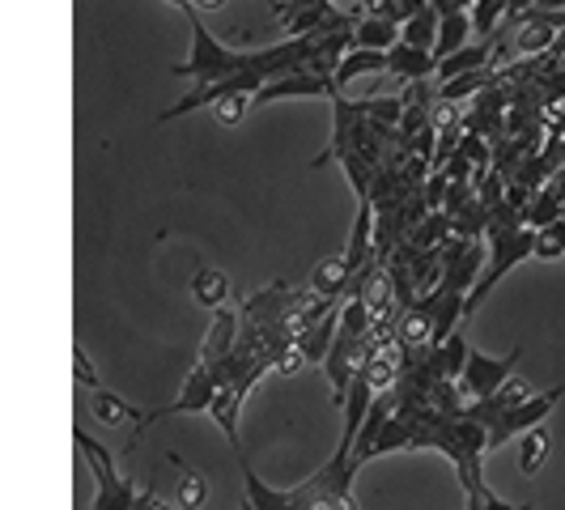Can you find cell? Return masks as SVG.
Listing matches in <instances>:
<instances>
[{"label":"cell","mask_w":565,"mask_h":510,"mask_svg":"<svg viewBox=\"0 0 565 510\" xmlns=\"http://www.w3.org/2000/svg\"><path fill=\"white\" fill-rule=\"evenodd\" d=\"M399 39V22L392 18H353V47H370V52H387V47H396Z\"/></svg>","instance_id":"10"},{"label":"cell","mask_w":565,"mask_h":510,"mask_svg":"<svg viewBox=\"0 0 565 510\" xmlns=\"http://www.w3.org/2000/svg\"><path fill=\"white\" fill-rule=\"evenodd\" d=\"M519 438H523V443H519V472H523V477H536L540 468H544V459H548V429H544V425H532V429H523Z\"/></svg>","instance_id":"16"},{"label":"cell","mask_w":565,"mask_h":510,"mask_svg":"<svg viewBox=\"0 0 565 510\" xmlns=\"http://www.w3.org/2000/svg\"><path fill=\"white\" fill-rule=\"evenodd\" d=\"M167 459L174 464V472H179V507L200 510L209 502V481H204V472H200V468H188L179 455H167Z\"/></svg>","instance_id":"14"},{"label":"cell","mask_w":565,"mask_h":510,"mask_svg":"<svg viewBox=\"0 0 565 510\" xmlns=\"http://www.w3.org/2000/svg\"><path fill=\"white\" fill-rule=\"evenodd\" d=\"M468 18H472V34H481V43H493V34L507 22V0H472Z\"/></svg>","instance_id":"17"},{"label":"cell","mask_w":565,"mask_h":510,"mask_svg":"<svg viewBox=\"0 0 565 510\" xmlns=\"http://www.w3.org/2000/svg\"><path fill=\"white\" fill-rule=\"evenodd\" d=\"M192 294H196L204 307H226L230 298V277L222 273V268H200L196 277H192Z\"/></svg>","instance_id":"19"},{"label":"cell","mask_w":565,"mask_h":510,"mask_svg":"<svg viewBox=\"0 0 565 510\" xmlns=\"http://www.w3.org/2000/svg\"><path fill=\"white\" fill-rule=\"evenodd\" d=\"M519 510H527V507H519Z\"/></svg>","instance_id":"27"},{"label":"cell","mask_w":565,"mask_h":510,"mask_svg":"<svg viewBox=\"0 0 565 510\" xmlns=\"http://www.w3.org/2000/svg\"><path fill=\"white\" fill-rule=\"evenodd\" d=\"M434 34H438V9L434 4H425L413 18L399 22V39L413 43V47H434Z\"/></svg>","instance_id":"18"},{"label":"cell","mask_w":565,"mask_h":510,"mask_svg":"<svg viewBox=\"0 0 565 510\" xmlns=\"http://www.w3.org/2000/svg\"><path fill=\"white\" fill-rule=\"evenodd\" d=\"M459 4H463V9H468V4H472V0H459Z\"/></svg>","instance_id":"26"},{"label":"cell","mask_w":565,"mask_h":510,"mask_svg":"<svg viewBox=\"0 0 565 510\" xmlns=\"http://www.w3.org/2000/svg\"><path fill=\"white\" fill-rule=\"evenodd\" d=\"M536 259H562L565 255V217L548 222V226L536 230Z\"/></svg>","instance_id":"20"},{"label":"cell","mask_w":565,"mask_h":510,"mask_svg":"<svg viewBox=\"0 0 565 510\" xmlns=\"http://www.w3.org/2000/svg\"><path fill=\"white\" fill-rule=\"evenodd\" d=\"M247 107H252V94H226V98L213 103V115H217L222 128H234V124H243Z\"/></svg>","instance_id":"21"},{"label":"cell","mask_w":565,"mask_h":510,"mask_svg":"<svg viewBox=\"0 0 565 510\" xmlns=\"http://www.w3.org/2000/svg\"><path fill=\"white\" fill-rule=\"evenodd\" d=\"M472 39V18H468V9H447V13H438V34H434V60L451 56L459 52L463 43Z\"/></svg>","instance_id":"7"},{"label":"cell","mask_w":565,"mask_h":510,"mask_svg":"<svg viewBox=\"0 0 565 510\" xmlns=\"http://www.w3.org/2000/svg\"><path fill=\"white\" fill-rule=\"evenodd\" d=\"M73 358H77V379H82V383H89V387L98 392L103 383H98V374H94V366H89V358H85V349H82V344L73 349Z\"/></svg>","instance_id":"22"},{"label":"cell","mask_w":565,"mask_h":510,"mask_svg":"<svg viewBox=\"0 0 565 510\" xmlns=\"http://www.w3.org/2000/svg\"><path fill=\"white\" fill-rule=\"evenodd\" d=\"M132 510H174L170 502H162L158 493H137V507Z\"/></svg>","instance_id":"23"},{"label":"cell","mask_w":565,"mask_h":510,"mask_svg":"<svg viewBox=\"0 0 565 510\" xmlns=\"http://www.w3.org/2000/svg\"><path fill=\"white\" fill-rule=\"evenodd\" d=\"M451 238V217H447V209H429L417 226L408 230V247H417V252H438L443 243Z\"/></svg>","instance_id":"12"},{"label":"cell","mask_w":565,"mask_h":510,"mask_svg":"<svg viewBox=\"0 0 565 510\" xmlns=\"http://www.w3.org/2000/svg\"><path fill=\"white\" fill-rule=\"evenodd\" d=\"M192 9L196 13H217V9H226V0H192Z\"/></svg>","instance_id":"24"},{"label":"cell","mask_w":565,"mask_h":510,"mask_svg":"<svg viewBox=\"0 0 565 510\" xmlns=\"http://www.w3.org/2000/svg\"><path fill=\"white\" fill-rule=\"evenodd\" d=\"M519 358H523V349L514 344L507 358H484L477 349H468V358H463V370H459V392L468 400H484L493 396L502 383H507L510 374L519 370Z\"/></svg>","instance_id":"4"},{"label":"cell","mask_w":565,"mask_h":510,"mask_svg":"<svg viewBox=\"0 0 565 510\" xmlns=\"http://www.w3.org/2000/svg\"><path fill=\"white\" fill-rule=\"evenodd\" d=\"M489 82H493V68H472V73H459V77H451V82H438V98L463 107V103L477 98Z\"/></svg>","instance_id":"15"},{"label":"cell","mask_w":565,"mask_h":510,"mask_svg":"<svg viewBox=\"0 0 565 510\" xmlns=\"http://www.w3.org/2000/svg\"><path fill=\"white\" fill-rule=\"evenodd\" d=\"M340 85L323 73H311V68H294V73H281L273 82H264L252 94V103H281V98H337Z\"/></svg>","instance_id":"5"},{"label":"cell","mask_w":565,"mask_h":510,"mask_svg":"<svg viewBox=\"0 0 565 510\" xmlns=\"http://www.w3.org/2000/svg\"><path fill=\"white\" fill-rule=\"evenodd\" d=\"M493 60V43H463L459 52L443 56L434 64V82H451L459 73H472V68H489Z\"/></svg>","instance_id":"8"},{"label":"cell","mask_w":565,"mask_h":510,"mask_svg":"<svg viewBox=\"0 0 565 510\" xmlns=\"http://www.w3.org/2000/svg\"><path fill=\"white\" fill-rule=\"evenodd\" d=\"M565 400V383L557 387H548V392H532V396L523 400V404H514L510 413H502L498 422L489 425V443H484V451H498V447H507L510 438H519L523 429H532V425H544V417L557 408Z\"/></svg>","instance_id":"2"},{"label":"cell","mask_w":565,"mask_h":510,"mask_svg":"<svg viewBox=\"0 0 565 510\" xmlns=\"http://www.w3.org/2000/svg\"><path fill=\"white\" fill-rule=\"evenodd\" d=\"M77 447L89 455V468H94V481H98V502H94V510H132L137 507V489L115 472L111 451H107L103 443H94L85 429H77Z\"/></svg>","instance_id":"3"},{"label":"cell","mask_w":565,"mask_h":510,"mask_svg":"<svg viewBox=\"0 0 565 510\" xmlns=\"http://www.w3.org/2000/svg\"><path fill=\"white\" fill-rule=\"evenodd\" d=\"M167 4H174V9H183V13H196V9H192V0H167Z\"/></svg>","instance_id":"25"},{"label":"cell","mask_w":565,"mask_h":510,"mask_svg":"<svg viewBox=\"0 0 565 510\" xmlns=\"http://www.w3.org/2000/svg\"><path fill=\"white\" fill-rule=\"evenodd\" d=\"M89 408H94V417H98V422H107V425L132 422V429H141V422H145V413L137 408V404H124L115 392H103V387L89 396ZM132 438H137V434H132Z\"/></svg>","instance_id":"13"},{"label":"cell","mask_w":565,"mask_h":510,"mask_svg":"<svg viewBox=\"0 0 565 510\" xmlns=\"http://www.w3.org/2000/svg\"><path fill=\"white\" fill-rule=\"evenodd\" d=\"M434 52L429 47H413V43H404L396 39V47H387V73L399 77V82H429L434 77Z\"/></svg>","instance_id":"6"},{"label":"cell","mask_w":565,"mask_h":510,"mask_svg":"<svg viewBox=\"0 0 565 510\" xmlns=\"http://www.w3.org/2000/svg\"><path fill=\"white\" fill-rule=\"evenodd\" d=\"M366 73H387V52H370V47H349L344 56H340L337 73H332V82L344 89V85H353L358 77H366Z\"/></svg>","instance_id":"9"},{"label":"cell","mask_w":565,"mask_h":510,"mask_svg":"<svg viewBox=\"0 0 565 510\" xmlns=\"http://www.w3.org/2000/svg\"><path fill=\"white\" fill-rule=\"evenodd\" d=\"M188 26H192V56L170 68L174 77H192V82L200 85V82H217V77H226V73L247 68V52L226 47L213 30L204 26V13H188Z\"/></svg>","instance_id":"1"},{"label":"cell","mask_w":565,"mask_h":510,"mask_svg":"<svg viewBox=\"0 0 565 510\" xmlns=\"http://www.w3.org/2000/svg\"><path fill=\"white\" fill-rule=\"evenodd\" d=\"M349 281H353V273H349V259H344V252H340V255H328V259L315 268L307 289L319 294V298H344Z\"/></svg>","instance_id":"11"}]
</instances>
